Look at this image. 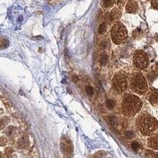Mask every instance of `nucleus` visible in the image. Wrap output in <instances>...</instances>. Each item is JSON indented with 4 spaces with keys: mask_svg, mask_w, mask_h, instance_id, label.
I'll use <instances>...</instances> for the list:
<instances>
[{
    "mask_svg": "<svg viewBox=\"0 0 158 158\" xmlns=\"http://www.w3.org/2000/svg\"><path fill=\"white\" fill-rule=\"evenodd\" d=\"M143 102L139 97L134 94H125L120 104V111L126 117H135L140 111Z\"/></svg>",
    "mask_w": 158,
    "mask_h": 158,
    "instance_id": "1",
    "label": "nucleus"
},
{
    "mask_svg": "<svg viewBox=\"0 0 158 158\" xmlns=\"http://www.w3.org/2000/svg\"><path fill=\"white\" fill-rule=\"evenodd\" d=\"M136 126L139 133L143 136L154 135L158 129V121L150 114L145 112L137 117Z\"/></svg>",
    "mask_w": 158,
    "mask_h": 158,
    "instance_id": "2",
    "label": "nucleus"
},
{
    "mask_svg": "<svg viewBox=\"0 0 158 158\" xmlns=\"http://www.w3.org/2000/svg\"><path fill=\"white\" fill-rule=\"evenodd\" d=\"M128 86L132 92L137 95L145 94L148 89L144 75L139 71L131 73L128 79Z\"/></svg>",
    "mask_w": 158,
    "mask_h": 158,
    "instance_id": "3",
    "label": "nucleus"
},
{
    "mask_svg": "<svg viewBox=\"0 0 158 158\" xmlns=\"http://www.w3.org/2000/svg\"><path fill=\"white\" fill-rule=\"evenodd\" d=\"M111 85L115 92L117 94L124 93L128 86L127 73L123 71L115 73L112 78Z\"/></svg>",
    "mask_w": 158,
    "mask_h": 158,
    "instance_id": "4",
    "label": "nucleus"
},
{
    "mask_svg": "<svg viewBox=\"0 0 158 158\" xmlns=\"http://www.w3.org/2000/svg\"><path fill=\"white\" fill-rule=\"evenodd\" d=\"M128 37V31L123 23L117 22L111 27V38L115 45L124 43Z\"/></svg>",
    "mask_w": 158,
    "mask_h": 158,
    "instance_id": "5",
    "label": "nucleus"
},
{
    "mask_svg": "<svg viewBox=\"0 0 158 158\" xmlns=\"http://www.w3.org/2000/svg\"><path fill=\"white\" fill-rule=\"evenodd\" d=\"M133 65L138 71H145L149 65V60L145 51L138 50L133 55Z\"/></svg>",
    "mask_w": 158,
    "mask_h": 158,
    "instance_id": "6",
    "label": "nucleus"
},
{
    "mask_svg": "<svg viewBox=\"0 0 158 158\" xmlns=\"http://www.w3.org/2000/svg\"><path fill=\"white\" fill-rule=\"evenodd\" d=\"M147 146L152 149L158 151V134L151 135L147 139Z\"/></svg>",
    "mask_w": 158,
    "mask_h": 158,
    "instance_id": "7",
    "label": "nucleus"
},
{
    "mask_svg": "<svg viewBox=\"0 0 158 158\" xmlns=\"http://www.w3.org/2000/svg\"><path fill=\"white\" fill-rule=\"evenodd\" d=\"M148 100L152 106H158V89H151L149 93H148Z\"/></svg>",
    "mask_w": 158,
    "mask_h": 158,
    "instance_id": "8",
    "label": "nucleus"
},
{
    "mask_svg": "<svg viewBox=\"0 0 158 158\" xmlns=\"http://www.w3.org/2000/svg\"><path fill=\"white\" fill-rule=\"evenodd\" d=\"M138 10V5L135 0H129L126 5V10L128 14H135Z\"/></svg>",
    "mask_w": 158,
    "mask_h": 158,
    "instance_id": "9",
    "label": "nucleus"
},
{
    "mask_svg": "<svg viewBox=\"0 0 158 158\" xmlns=\"http://www.w3.org/2000/svg\"><path fill=\"white\" fill-rule=\"evenodd\" d=\"M121 16V11L119 9L114 8L112 9L111 11L107 14V18L109 21H114L120 19Z\"/></svg>",
    "mask_w": 158,
    "mask_h": 158,
    "instance_id": "10",
    "label": "nucleus"
},
{
    "mask_svg": "<svg viewBox=\"0 0 158 158\" xmlns=\"http://www.w3.org/2000/svg\"><path fill=\"white\" fill-rule=\"evenodd\" d=\"M113 0H102V5L105 8H108L113 5Z\"/></svg>",
    "mask_w": 158,
    "mask_h": 158,
    "instance_id": "11",
    "label": "nucleus"
},
{
    "mask_svg": "<svg viewBox=\"0 0 158 158\" xmlns=\"http://www.w3.org/2000/svg\"><path fill=\"white\" fill-rule=\"evenodd\" d=\"M106 30V23H102L100 25V27H99V33L100 34H103V33Z\"/></svg>",
    "mask_w": 158,
    "mask_h": 158,
    "instance_id": "12",
    "label": "nucleus"
},
{
    "mask_svg": "<svg viewBox=\"0 0 158 158\" xmlns=\"http://www.w3.org/2000/svg\"><path fill=\"white\" fill-rule=\"evenodd\" d=\"M106 104H107V107L108 108H113L115 105V102L113 100H108L107 102H106Z\"/></svg>",
    "mask_w": 158,
    "mask_h": 158,
    "instance_id": "13",
    "label": "nucleus"
},
{
    "mask_svg": "<svg viewBox=\"0 0 158 158\" xmlns=\"http://www.w3.org/2000/svg\"><path fill=\"white\" fill-rule=\"evenodd\" d=\"M152 7L155 10H158V0H152Z\"/></svg>",
    "mask_w": 158,
    "mask_h": 158,
    "instance_id": "14",
    "label": "nucleus"
},
{
    "mask_svg": "<svg viewBox=\"0 0 158 158\" xmlns=\"http://www.w3.org/2000/svg\"><path fill=\"white\" fill-rule=\"evenodd\" d=\"M0 142H1V146H4L5 145H6V143H7V139L4 137H2Z\"/></svg>",
    "mask_w": 158,
    "mask_h": 158,
    "instance_id": "15",
    "label": "nucleus"
},
{
    "mask_svg": "<svg viewBox=\"0 0 158 158\" xmlns=\"http://www.w3.org/2000/svg\"><path fill=\"white\" fill-rule=\"evenodd\" d=\"M132 148H133L134 149H135V151H137V148H139V145L137 144V143H134L133 144H132Z\"/></svg>",
    "mask_w": 158,
    "mask_h": 158,
    "instance_id": "16",
    "label": "nucleus"
}]
</instances>
